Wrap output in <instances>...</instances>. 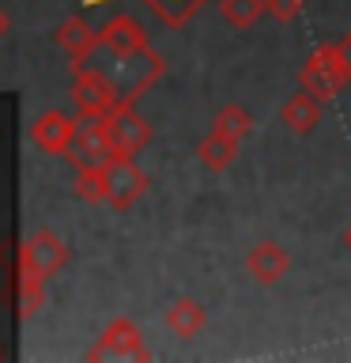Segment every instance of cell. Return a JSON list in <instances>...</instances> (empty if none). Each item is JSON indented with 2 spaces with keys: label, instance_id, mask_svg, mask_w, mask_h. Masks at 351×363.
<instances>
[{
  "label": "cell",
  "instance_id": "obj_1",
  "mask_svg": "<svg viewBox=\"0 0 351 363\" xmlns=\"http://www.w3.org/2000/svg\"><path fill=\"white\" fill-rule=\"evenodd\" d=\"M163 72H166V61L151 45H144L136 53H113V65H110V79H113L125 106H132L147 87H155V79Z\"/></svg>",
  "mask_w": 351,
  "mask_h": 363
},
{
  "label": "cell",
  "instance_id": "obj_2",
  "mask_svg": "<svg viewBox=\"0 0 351 363\" xmlns=\"http://www.w3.org/2000/svg\"><path fill=\"white\" fill-rule=\"evenodd\" d=\"M299 84H302V91H310V95H317L321 102H333L340 91H344V84H351L344 53H340V42L321 45V50L310 53V61H306L302 72H299Z\"/></svg>",
  "mask_w": 351,
  "mask_h": 363
},
{
  "label": "cell",
  "instance_id": "obj_3",
  "mask_svg": "<svg viewBox=\"0 0 351 363\" xmlns=\"http://www.w3.org/2000/svg\"><path fill=\"white\" fill-rule=\"evenodd\" d=\"M64 159H72L76 170H84V167H106L110 163L113 147H110V133H106V113L79 110L76 133H72V144H68Z\"/></svg>",
  "mask_w": 351,
  "mask_h": 363
},
{
  "label": "cell",
  "instance_id": "obj_4",
  "mask_svg": "<svg viewBox=\"0 0 351 363\" xmlns=\"http://www.w3.org/2000/svg\"><path fill=\"white\" fill-rule=\"evenodd\" d=\"M68 261V246L61 242V235L50 231V227H38L27 242H23L19 254V272H30V277L50 280L53 272H61Z\"/></svg>",
  "mask_w": 351,
  "mask_h": 363
},
{
  "label": "cell",
  "instance_id": "obj_5",
  "mask_svg": "<svg viewBox=\"0 0 351 363\" xmlns=\"http://www.w3.org/2000/svg\"><path fill=\"white\" fill-rule=\"evenodd\" d=\"M87 359H151V352L144 348L140 325L129 322V318H113L102 329V337L91 345Z\"/></svg>",
  "mask_w": 351,
  "mask_h": 363
},
{
  "label": "cell",
  "instance_id": "obj_6",
  "mask_svg": "<svg viewBox=\"0 0 351 363\" xmlns=\"http://www.w3.org/2000/svg\"><path fill=\"white\" fill-rule=\"evenodd\" d=\"M72 99L79 110L87 113H113L121 106V95L113 87L110 72H98V68L76 65V79H72Z\"/></svg>",
  "mask_w": 351,
  "mask_h": 363
},
{
  "label": "cell",
  "instance_id": "obj_7",
  "mask_svg": "<svg viewBox=\"0 0 351 363\" xmlns=\"http://www.w3.org/2000/svg\"><path fill=\"white\" fill-rule=\"evenodd\" d=\"M144 193H147V174L132 163V155H113L106 163V204L125 212V208H132Z\"/></svg>",
  "mask_w": 351,
  "mask_h": 363
},
{
  "label": "cell",
  "instance_id": "obj_8",
  "mask_svg": "<svg viewBox=\"0 0 351 363\" xmlns=\"http://www.w3.org/2000/svg\"><path fill=\"white\" fill-rule=\"evenodd\" d=\"M106 133H110L113 155H136L147 147V140H151V125H147L132 106H125V102L113 113H106Z\"/></svg>",
  "mask_w": 351,
  "mask_h": 363
},
{
  "label": "cell",
  "instance_id": "obj_9",
  "mask_svg": "<svg viewBox=\"0 0 351 363\" xmlns=\"http://www.w3.org/2000/svg\"><path fill=\"white\" fill-rule=\"evenodd\" d=\"M72 133H76V118H68V113H61V110H45L30 121V140L38 144L42 152H53V155L68 152Z\"/></svg>",
  "mask_w": 351,
  "mask_h": 363
},
{
  "label": "cell",
  "instance_id": "obj_10",
  "mask_svg": "<svg viewBox=\"0 0 351 363\" xmlns=\"http://www.w3.org/2000/svg\"><path fill=\"white\" fill-rule=\"evenodd\" d=\"M287 269H291V257L280 242H257L246 254V272L257 284H276L280 277H287Z\"/></svg>",
  "mask_w": 351,
  "mask_h": 363
},
{
  "label": "cell",
  "instance_id": "obj_11",
  "mask_svg": "<svg viewBox=\"0 0 351 363\" xmlns=\"http://www.w3.org/2000/svg\"><path fill=\"white\" fill-rule=\"evenodd\" d=\"M98 38H102V45H106L110 53H136V50L147 45V34H144V27L132 16H113L106 27L98 30Z\"/></svg>",
  "mask_w": 351,
  "mask_h": 363
},
{
  "label": "cell",
  "instance_id": "obj_12",
  "mask_svg": "<svg viewBox=\"0 0 351 363\" xmlns=\"http://www.w3.org/2000/svg\"><path fill=\"white\" fill-rule=\"evenodd\" d=\"M280 118L291 133H299V136L313 133L317 125H321V99L310 95V91H299V95H291L287 102H283Z\"/></svg>",
  "mask_w": 351,
  "mask_h": 363
},
{
  "label": "cell",
  "instance_id": "obj_13",
  "mask_svg": "<svg viewBox=\"0 0 351 363\" xmlns=\"http://www.w3.org/2000/svg\"><path fill=\"white\" fill-rule=\"evenodd\" d=\"M57 42H61V50L72 57V65H84L87 61V53L95 50V45L102 42L98 38V30H91L84 19H64L61 27H57Z\"/></svg>",
  "mask_w": 351,
  "mask_h": 363
},
{
  "label": "cell",
  "instance_id": "obj_14",
  "mask_svg": "<svg viewBox=\"0 0 351 363\" xmlns=\"http://www.w3.org/2000/svg\"><path fill=\"white\" fill-rule=\"evenodd\" d=\"M204 325H208V314H204V306L197 299H178L166 311V329L174 337H200Z\"/></svg>",
  "mask_w": 351,
  "mask_h": 363
},
{
  "label": "cell",
  "instance_id": "obj_15",
  "mask_svg": "<svg viewBox=\"0 0 351 363\" xmlns=\"http://www.w3.org/2000/svg\"><path fill=\"white\" fill-rule=\"evenodd\" d=\"M197 155H200V163H204V167L226 170V167H231L234 159H238V140H234V136H226L223 129H212V133L200 140Z\"/></svg>",
  "mask_w": 351,
  "mask_h": 363
},
{
  "label": "cell",
  "instance_id": "obj_16",
  "mask_svg": "<svg viewBox=\"0 0 351 363\" xmlns=\"http://www.w3.org/2000/svg\"><path fill=\"white\" fill-rule=\"evenodd\" d=\"M265 11H268V0H219V16L238 30L253 27Z\"/></svg>",
  "mask_w": 351,
  "mask_h": 363
},
{
  "label": "cell",
  "instance_id": "obj_17",
  "mask_svg": "<svg viewBox=\"0 0 351 363\" xmlns=\"http://www.w3.org/2000/svg\"><path fill=\"white\" fill-rule=\"evenodd\" d=\"M204 4H208V0H147V8H151L166 27H181V23H189Z\"/></svg>",
  "mask_w": 351,
  "mask_h": 363
},
{
  "label": "cell",
  "instance_id": "obj_18",
  "mask_svg": "<svg viewBox=\"0 0 351 363\" xmlns=\"http://www.w3.org/2000/svg\"><path fill=\"white\" fill-rule=\"evenodd\" d=\"M16 299H19V318H34L45 306V280L42 277H30V272H19Z\"/></svg>",
  "mask_w": 351,
  "mask_h": 363
},
{
  "label": "cell",
  "instance_id": "obj_19",
  "mask_svg": "<svg viewBox=\"0 0 351 363\" xmlns=\"http://www.w3.org/2000/svg\"><path fill=\"white\" fill-rule=\"evenodd\" d=\"M72 193H76L79 201H87V204L106 201V167H84V170L76 174Z\"/></svg>",
  "mask_w": 351,
  "mask_h": 363
},
{
  "label": "cell",
  "instance_id": "obj_20",
  "mask_svg": "<svg viewBox=\"0 0 351 363\" xmlns=\"http://www.w3.org/2000/svg\"><path fill=\"white\" fill-rule=\"evenodd\" d=\"M215 129H223L226 136L242 140V136L253 133V118L246 113V106H238V102H226V106L215 113Z\"/></svg>",
  "mask_w": 351,
  "mask_h": 363
},
{
  "label": "cell",
  "instance_id": "obj_21",
  "mask_svg": "<svg viewBox=\"0 0 351 363\" xmlns=\"http://www.w3.org/2000/svg\"><path fill=\"white\" fill-rule=\"evenodd\" d=\"M268 16L276 23H291L302 16V0H268Z\"/></svg>",
  "mask_w": 351,
  "mask_h": 363
},
{
  "label": "cell",
  "instance_id": "obj_22",
  "mask_svg": "<svg viewBox=\"0 0 351 363\" xmlns=\"http://www.w3.org/2000/svg\"><path fill=\"white\" fill-rule=\"evenodd\" d=\"M340 53H344V65H347V76H351V30L344 34V42H340Z\"/></svg>",
  "mask_w": 351,
  "mask_h": 363
},
{
  "label": "cell",
  "instance_id": "obj_23",
  "mask_svg": "<svg viewBox=\"0 0 351 363\" xmlns=\"http://www.w3.org/2000/svg\"><path fill=\"white\" fill-rule=\"evenodd\" d=\"M4 30H8V16L0 11V38H4Z\"/></svg>",
  "mask_w": 351,
  "mask_h": 363
},
{
  "label": "cell",
  "instance_id": "obj_24",
  "mask_svg": "<svg viewBox=\"0 0 351 363\" xmlns=\"http://www.w3.org/2000/svg\"><path fill=\"white\" fill-rule=\"evenodd\" d=\"M344 246L351 250V227H347V235H344Z\"/></svg>",
  "mask_w": 351,
  "mask_h": 363
}]
</instances>
